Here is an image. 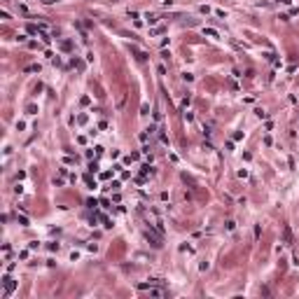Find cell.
Wrapping results in <instances>:
<instances>
[{
    "label": "cell",
    "mask_w": 299,
    "mask_h": 299,
    "mask_svg": "<svg viewBox=\"0 0 299 299\" xmlns=\"http://www.w3.org/2000/svg\"><path fill=\"white\" fill-rule=\"evenodd\" d=\"M2 285H5V297H9L12 292H14V288H16V280H12L9 276H5L2 278Z\"/></svg>",
    "instance_id": "cell-1"
},
{
    "label": "cell",
    "mask_w": 299,
    "mask_h": 299,
    "mask_svg": "<svg viewBox=\"0 0 299 299\" xmlns=\"http://www.w3.org/2000/svg\"><path fill=\"white\" fill-rule=\"evenodd\" d=\"M283 241H285V245H292V243H295V241H292V232H290L288 224L283 227Z\"/></svg>",
    "instance_id": "cell-2"
},
{
    "label": "cell",
    "mask_w": 299,
    "mask_h": 299,
    "mask_svg": "<svg viewBox=\"0 0 299 299\" xmlns=\"http://www.w3.org/2000/svg\"><path fill=\"white\" fill-rule=\"evenodd\" d=\"M133 52H136V59H138V61H145V59H147L145 52H140V49H133Z\"/></svg>",
    "instance_id": "cell-3"
},
{
    "label": "cell",
    "mask_w": 299,
    "mask_h": 299,
    "mask_svg": "<svg viewBox=\"0 0 299 299\" xmlns=\"http://www.w3.org/2000/svg\"><path fill=\"white\" fill-rule=\"evenodd\" d=\"M203 33H206V35H210V37H217V31H213V28H206Z\"/></svg>",
    "instance_id": "cell-4"
},
{
    "label": "cell",
    "mask_w": 299,
    "mask_h": 299,
    "mask_svg": "<svg viewBox=\"0 0 299 299\" xmlns=\"http://www.w3.org/2000/svg\"><path fill=\"white\" fill-rule=\"evenodd\" d=\"M280 2H285V5H288V2H290V0H280Z\"/></svg>",
    "instance_id": "cell-5"
},
{
    "label": "cell",
    "mask_w": 299,
    "mask_h": 299,
    "mask_svg": "<svg viewBox=\"0 0 299 299\" xmlns=\"http://www.w3.org/2000/svg\"><path fill=\"white\" fill-rule=\"evenodd\" d=\"M44 2H54V0H44Z\"/></svg>",
    "instance_id": "cell-6"
}]
</instances>
